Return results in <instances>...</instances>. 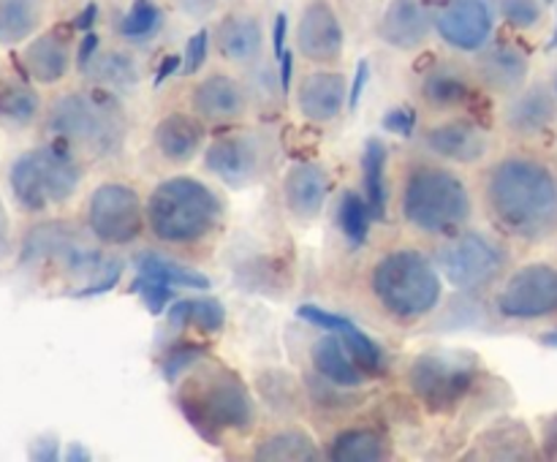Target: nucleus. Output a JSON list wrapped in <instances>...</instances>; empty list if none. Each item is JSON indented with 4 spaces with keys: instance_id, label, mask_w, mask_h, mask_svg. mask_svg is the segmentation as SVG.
<instances>
[{
    "instance_id": "24",
    "label": "nucleus",
    "mask_w": 557,
    "mask_h": 462,
    "mask_svg": "<svg viewBox=\"0 0 557 462\" xmlns=\"http://www.w3.org/2000/svg\"><path fill=\"white\" fill-rule=\"evenodd\" d=\"M152 139H156L158 152L166 161L188 163L205 145V128L199 125V120L188 117V114H166L156 125Z\"/></svg>"
},
{
    "instance_id": "6",
    "label": "nucleus",
    "mask_w": 557,
    "mask_h": 462,
    "mask_svg": "<svg viewBox=\"0 0 557 462\" xmlns=\"http://www.w3.org/2000/svg\"><path fill=\"white\" fill-rule=\"evenodd\" d=\"M471 215V196L455 172L417 166L403 188V217L424 234H455Z\"/></svg>"
},
{
    "instance_id": "40",
    "label": "nucleus",
    "mask_w": 557,
    "mask_h": 462,
    "mask_svg": "<svg viewBox=\"0 0 557 462\" xmlns=\"http://www.w3.org/2000/svg\"><path fill=\"white\" fill-rule=\"evenodd\" d=\"M500 14L509 25L520 27V30H531L542 20V5H539V0H504Z\"/></svg>"
},
{
    "instance_id": "21",
    "label": "nucleus",
    "mask_w": 557,
    "mask_h": 462,
    "mask_svg": "<svg viewBox=\"0 0 557 462\" xmlns=\"http://www.w3.org/2000/svg\"><path fill=\"white\" fill-rule=\"evenodd\" d=\"M299 112L310 123H330L346 107V76L313 74L299 87Z\"/></svg>"
},
{
    "instance_id": "11",
    "label": "nucleus",
    "mask_w": 557,
    "mask_h": 462,
    "mask_svg": "<svg viewBox=\"0 0 557 462\" xmlns=\"http://www.w3.org/2000/svg\"><path fill=\"white\" fill-rule=\"evenodd\" d=\"M145 207L131 185L103 183L87 201V232L103 245L134 242L145 226Z\"/></svg>"
},
{
    "instance_id": "18",
    "label": "nucleus",
    "mask_w": 557,
    "mask_h": 462,
    "mask_svg": "<svg viewBox=\"0 0 557 462\" xmlns=\"http://www.w3.org/2000/svg\"><path fill=\"white\" fill-rule=\"evenodd\" d=\"M424 145L430 152L455 163H476L487 155L490 141L479 125L466 120H451V123L435 125L424 134Z\"/></svg>"
},
{
    "instance_id": "12",
    "label": "nucleus",
    "mask_w": 557,
    "mask_h": 462,
    "mask_svg": "<svg viewBox=\"0 0 557 462\" xmlns=\"http://www.w3.org/2000/svg\"><path fill=\"white\" fill-rule=\"evenodd\" d=\"M438 264L449 283L462 291L490 286L504 270V253L482 234H462L438 253Z\"/></svg>"
},
{
    "instance_id": "44",
    "label": "nucleus",
    "mask_w": 557,
    "mask_h": 462,
    "mask_svg": "<svg viewBox=\"0 0 557 462\" xmlns=\"http://www.w3.org/2000/svg\"><path fill=\"white\" fill-rule=\"evenodd\" d=\"M120 275H123V264H109V270H103L101 275H96V280L90 286H82L76 288L74 297L76 299H85V297H101V294L112 291L114 286L120 283Z\"/></svg>"
},
{
    "instance_id": "4",
    "label": "nucleus",
    "mask_w": 557,
    "mask_h": 462,
    "mask_svg": "<svg viewBox=\"0 0 557 462\" xmlns=\"http://www.w3.org/2000/svg\"><path fill=\"white\" fill-rule=\"evenodd\" d=\"M145 215L152 237L169 245H190L215 232L223 204L201 179L169 177L150 193Z\"/></svg>"
},
{
    "instance_id": "46",
    "label": "nucleus",
    "mask_w": 557,
    "mask_h": 462,
    "mask_svg": "<svg viewBox=\"0 0 557 462\" xmlns=\"http://www.w3.org/2000/svg\"><path fill=\"white\" fill-rule=\"evenodd\" d=\"M368 79H370V63L368 60H359L357 63V74H354V82H351V90H348V109H357L359 101H362V92L364 87H368Z\"/></svg>"
},
{
    "instance_id": "36",
    "label": "nucleus",
    "mask_w": 557,
    "mask_h": 462,
    "mask_svg": "<svg viewBox=\"0 0 557 462\" xmlns=\"http://www.w3.org/2000/svg\"><path fill=\"white\" fill-rule=\"evenodd\" d=\"M161 9L152 0H134L128 14L120 22V36H125L128 41H145L161 27Z\"/></svg>"
},
{
    "instance_id": "29",
    "label": "nucleus",
    "mask_w": 557,
    "mask_h": 462,
    "mask_svg": "<svg viewBox=\"0 0 557 462\" xmlns=\"http://www.w3.org/2000/svg\"><path fill=\"white\" fill-rule=\"evenodd\" d=\"M136 272H139L141 277H150V280L169 283V286L194 288V291H210V277L190 270V266L180 264V261H172L169 255L156 253V250H145V253L136 259Z\"/></svg>"
},
{
    "instance_id": "52",
    "label": "nucleus",
    "mask_w": 557,
    "mask_h": 462,
    "mask_svg": "<svg viewBox=\"0 0 557 462\" xmlns=\"http://www.w3.org/2000/svg\"><path fill=\"white\" fill-rule=\"evenodd\" d=\"M277 65H281V87L283 92H288L292 90V76H294V54L286 49V52L277 58Z\"/></svg>"
},
{
    "instance_id": "30",
    "label": "nucleus",
    "mask_w": 557,
    "mask_h": 462,
    "mask_svg": "<svg viewBox=\"0 0 557 462\" xmlns=\"http://www.w3.org/2000/svg\"><path fill=\"white\" fill-rule=\"evenodd\" d=\"M315 457H319V446L302 429H283V433H275L264 444L256 446V460L308 462Z\"/></svg>"
},
{
    "instance_id": "35",
    "label": "nucleus",
    "mask_w": 557,
    "mask_h": 462,
    "mask_svg": "<svg viewBox=\"0 0 557 462\" xmlns=\"http://www.w3.org/2000/svg\"><path fill=\"white\" fill-rule=\"evenodd\" d=\"M370 204L357 193V190H346L341 196V207H337V221H341V232L346 234L348 242L354 248H362L368 242L370 234Z\"/></svg>"
},
{
    "instance_id": "34",
    "label": "nucleus",
    "mask_w": 557,
    "mask_h": 462,
    "mask_svg": "<svg viewBox=\"0 0 557 462\" xmlns=\"http://www.w3.org/2000/svg\"><path fill=\"white\" fill-rule=\"evenodd\" d=\"M196 324L205 332H221L226 324V310L215 297L205 299H177L169 308V324Z\"/></svg>"
},
{
    "instance_id": "38",
    "label": "nucleus",
    "mask_w": 557,
    "mask_h": 462,
    "mask_svg": "<svg viewBox=\"0 0 557 462\" xmlns=\"http://www.w3.org/2000/svg\"><path fill=\"white\" fill-rule=\"evenodd\" d=\"M341 337L343 342H346L348 353L354 357V362L362 364L368 373H381V367H384V353H381V348L375 346V342L370 340L359 326H354V329L348 332H341Z\"/></svg>"
},
{
    "instance_id": "37",
    "label": "nucleus",
    "mask_w": 557,
    "mask_h": 462,
    "mask_svg": "<svg viewBox=\"0 0 557 462\" xmlns=\"http://www.w3.org/2000/svg\"><path fill=\"white\" fill-rule=\"evenodd\" d=\"M85 71H90L92 79L103 82V85H136V82H139V68H136V63L120 52H107L103 58H98L96 63L87 65Z\"/></svg>"
},
{
    "instance_id": "26",
    "label": "nucleus",
    "mask_w": 557,
    "mask_h": 462,
    "mask_svg": "<svg viewBox=\"0 0 557 462\" xmlns=\"http://www.w3.org/2000/svg\"><path fill=\"white\" fill-rule=\"evenodd\" d=\"M310 359H313L315 373L330 380V384L346 386V389L362 386V370L357 367V362H354V357L348 353L346 342H343L337 332H330L321 340H315Z\"/></svg>"
},
{
    "instance_id": "27",
    "label": "nucleus",
    "mask_w": 557,
    "mask_h": 462,
    "mask_svg": "<svg viewBox=\"0 0 557 462\" xmlns=\"http://www.w3.org/2000/svg\"><path fill=\"white\" fill-rule=\"evenodd\" d=\"M528 71V54L522 49L511 47V43H500V47L490 49L482 58V76L493 90L515 92L525 85Z\"/></svg>"
},
{
    "instance_id": "53",
    "label": "nucleus",
    "mask_w": 557,
    "mask_h": 462,
    "mask_svg": "<svg viewBox=\"0 0 557 462\" xmlns=\"http://www.w3.org/2000/svg\"><path fill=\"white\" fill-rule=\"evenodd\" d=\"M218 0H180V5H183L185 14L190 16H207L212 9H215Z\"/></svg>"
},
{
    "instance_id": "13",
    "label": "nucleus",
    "mask_w": 557,
    "mask_h": 462,
    "mask_svg": "<svg viewBox=\"0 0 557 462\" xmlns=\"http://www.w3.org/2000/svg\"><path fill=\"white\" fill-rule=\"evenodd\" d=\"M41 87L22 71L16 58L11 65L0 68V130L5 134H22L36 125H41L44 117Z\"/></svg>"
},
{
    "instance_id": "33",
    "label": "nucleus",
    "mask_w": 557,
    "mask_h": 462,
    "mask_svg": "<svg viewBox=\"0 0 557 462\" xmlns=\"http://www.w3.org/2000/svg\"><path fill=\"white\" fill-rule=\"evenodd\" d=\"M422 96L430 107L451 109L468 101V96H471V85H468V79L460 74V71L438 68L424 79Z\"/></svg>"
},
{
    "instance_id": "15",
    "label": "nucleus",
    "mask_w": 557,
    "mask_h": 462,
    "mask_svg": "<svg viewBox=\"0 0 557 462\" xmlns=\"http://www.w3.org/2000/svg\"><path fill=\"white\" fill-rule=\"evenodd\" d=\"M435 27L449 47L476 52L493 36V11L484 0H451L435 16Z\"/></svg>"
},
{
    "instance_id": "28",
    "label": "nucleus",
    "mask_w": 557,
    "mask_h": 462,
    "mask_svg": "<svg viewBox=\"0 0 557 462\" xmlns=\"http://www.w3.org/2000/svg\"><path fill=\"white\" fill-rule=\"evenodd\" d=\"M218 49L232 63H250L261 54V25L248 14H232L218 27Z\"/></svg>"
},
{
    "instance_id": "41",
    "label": "nucleus",
    "mask_w": 557,
    "mask_h": 462,
    "mask_svg": "<svg viewBox=\"0 0 557 462\" xmlns=\"http://www.w3.org/2000/svg\"><path fill=\"white\" fill-rule=\"evenodd\" d=\"M297 315H299V319L308 321V324L321 326V329H326V332H337V335L357 326L351 319H346V315H337V313H330V310H321L319 304H302V308L297 310Z\"/></svg>"
},
{
    "instance_id": "14",
    "label": "nucleus",
    "mask_w": 557,
    "mask_h": 462,
    "mask_svg": "<svg viewBox=\"0 0 557 462\" xmlns=\"http://www.w3.org/2000/svg\"><path fill=\"white\" fill-rule=\"evenodd\" d=\"M16 63L38 87H54L69 76L74 65L69 38L60 30H41L16 49Z\"/></svg>"
},
{
    "instance_id": "1",
    "label": "nucleus",
    "mask_w": 557,
    "mask_h": 462,
    "mask_svg": "<svg viewBox=\"0 0 557 462\" xmlns=\"http://www.w3.org/2000/svg\"><path fill=\"white\" fill-rule=\"evenodd\" d=\"M487 207L504 234L542 242L557 234V168L539 155H511L487 177Z\"/></svg>"
},
{
    "instance_id": "48",
    "label": "nucleus",
    "mask_w": 557,
    "mask_h": 462,
    "mask_svg": "<svg viewBox=\"0 0 557 462\" xmlns=\"http://www.w3.org/2000/svg\"><path fill=\"white\" fill-rule=\"evenodd\" d=\"M96 49H98V36L92 30H87L85 38H82V43H79V52H76V65H79L82 71L92 63V54H96Z\"/></svg>"
},
{
    "instance_id": "22",
    "label": "nucleus",
    "mask_w": 557,
    "mask_h": 462,
    "mask_svg": "<svg viewBox=\"0 0 557 462\" xmlns=\"http://www.w3.org/2000/svg\"><path fill=\"white\" fill-rule=\"evenodd\" d=\"M557 120V98L549 87H528L511 101L506 112V125L520 136L544 134Z\"/></svg>"
},
{
    "instance_id": "47",
    "label": "nucleus",
    "mask_w": 557,
    "mask_h": 462,
    "mask_svg": "<svg viewBox=\"0 0 557 462\" xmlns=\"http://www.w3.org/2000/svg\"><path fill=\"white\" fill-rule=\"evenodd\" d=\"M14 253V234H11V217L5 210V201L0 196V261Z\"/></svg>"
},
{
    "instance_id": "23",
    "label": "nucleus",
    "mask_w": 557,
    "mask_h": 462,
    "mask_svg": "<svg viewBox=\"0 0 557 462\" xmlns=\"http://www.w3.org/2000/svg\"><path fill=\"white\" fill-rule=\"evenodd\" d=\"M330 193V177L319 163H297L286 177L288 210L297 217H315Z\"/></svg>"
},
{
    "instance_id": "45",
    "label": "nucleus",
    "mask_w": 557,
    "mask_h": 462,
    "mask_svg": "<svg viewBox=\"0 0 557 462\" xmlns=\"http://www.w3.org/2000/svg\"><path fill=\"white\" fill-rule=\"evenodd\" d=\"M201 357V351H196V348H183V351H172L166 357V362H163V378L169 380V384H174L177 380V375L183 373V370L194 367L196 359Z\"/></svg>"
},
{
    "instance_id": "54",
    "label": "nucleus",
    "mask_w": 557,
    "mask_h": 462,
    "mask_svg": "<svg viewBox=\"0 0 557 462\" xmlns=\"http://www.w3.org/2000/svg\"><path fill=\"white\" fill-rule=\"evenodd\" d=\"M98 20V5L96 3H87L85 9L79 11V14H76V20H74V27L76 30H82V33H87L92 27V22Z\"/></svg>"
},
{
    "instance_id": "57",
    "label": "nucleus",
    "mask_w": 557,
    "mask_h": 462,
    "mask_svg": "<svg viewBox=\"0 0 557 462\" xmlns=\"http://www.w3.org/2000/svg\"><path fill=\"white\" fill-rule=\"evenodd\" d=\"M544 3H555V0H544Z\"/></svg>"
},
{
    "instance_id": "49",
    "label": "nucleus",
    "mask_w": 557,
    "mask_h": 462,
    "mask_svg": "<svg viewBox=\"0 0 557 462\" xmlns=\"http://www.w3.org/2000/svg\"><path fill=\"white\" fill-rule=\"evenodd\" d=\"M542 451L549 460H557V413L547 419L544 424V438H542Z\"/></svg>"
},
{
    "instance_id": "10",
    "label": "nucleus",
    "mask_w": 557,
    "mask_h": 462,
    "mask_svg": "<svg viewBox=\"0 0 557 462\" xmlns=\"http://www.w3.org/2000/svg\"><path fill=\"white\" fill-rule=\"evenodd\" d=\"M495 308L509 321H555L557 319V264L531 261L506 277Z\"/></svg>"
},
{
    "instance_id": "9",
    "label": "nucleus",
    "mask_w": 557,
    "mask_h": 462,
    "mask_svg": "<svg viewBox=\"0 0 557 462\" xmlns=\"http://www.w3.org/2000/svg\"><path fill=\"white\" fill-rule=\"evenodd\" d=\"M479 359L468 351H428L408 370V384L430 411H449L476 384Z\"/></svg>"
},
{
    "instance_id": "5",
    "label": "nucleus",
    "mask_w": 557,
    "mask_h": 462,
    "mask_svg": "<svg viewBox=\"0 0 557 462\" xmlns=\"http://www.w3.org/2000/svg\"><path fill=\"white\" fill-rule=\"evenodd\" d=\"M373 294L381 308L397 321H419L441 302V277L422 253L392 250L375 264Z\"/></svg>"
},
{
    "instance_id": "17",
    "label": "nucleus",
    "mask_w": 557,
    "mask_h": 462,
    "mask_svg": "<svg viewBox=\"0 0 557 462\" xmlns=\"http://www.w3.org/2000/svg\"><path fill=\"white\" fill-rule=\"evenodd\" d=\"M190 101H194L196 114L210 123H234L248 109L245 90L226 74H210L201 79L190 92Z\"/></svg>"
},
{
    "instance_id": "3",
    "label": "nucleus",
    "mask_w": 557,
    "mask_h": 462,
    "mask_svg": "<svg viewBox=\"0 0 557 462\" xmlns=\"http://www.w3.org/2000/svg\"><path fill=\"white\" fill-rule=\"evenodd\" d=\"M41 136L71 152H112L123 141V112L112 98L96 92L69 90L47 103L41 117Z\"/></svg>"
},
{
    "instance_id": "2",
    "label": "nucleus",
    "mask_w": 557,
    "mask_h": 462,
    "mask_svg": "<svg viewBox=\"0 0 557 462\" xmlns=\"http://www.w3.org/2000/svg\"><path fill=\"white\" fill-rule=\"evenodd\" d=\"M85 166L69 147L44 139L41 145L22 150L5 168L11 201L30 217L47 215L49 210L69 204L79 190Z\"/></svg>"
},
{
    "instance_id": "8",
    "label": "nucleus",
    "mask_w": 557,
    "mask_h": 462,
    "mask_svg": "<svg viewBox=\"0 0 557 462\" xmlns=\"http://www.w3.org/2000/svg\"><path fill=\"white\" fill-rule=\"evenodd\" d=\"M16 266L25 272H41L47 266L69 275L96 277L103 266V255L85 242L79 228L60 217H38L20 234L14 248Z\"/></svg>"
},
{
    "instance_id": "50",
    "label": "nucleus",
    "mask_w": 557,
    "mask_h": 462,
    "mask_svg": "<svg viewBox=\"0 0 557 462\" xmlns=\"http://www.w3.org/2000/svg\"><path fill=\"white\" fill-rule=\"evenodd\" d=\"M286 33H288V16L277 14L275 27H272V49H275V58H281L286 52Z\"/></svg>"
},
{
    "instance_id": "42",
    "label": "nucleus",
    "mask_w": 557,
    "mask_h": 462,
    "mask_svg": "<svg viewBox=\"0 0 557 462\" xmlns=\"http://www.w3.org/2000/svg\"><path fill=\"white\" fill-rule=\"evenodd\" d=\"M207 49H210V30H207V27H201V30L194 33V36L188 38V43H185L183 74L194 76L196 71H199L201 65H205Z\"/></svg>"
},
{
    "instance_id": "31",
    "label": "nucleus",
    "mask_w": 557,
    "mask_h": 462,
    "mask_svg": "<svg viewBox=\"0 0 557 462\" xmlns=\"http://www.w3.org/2000/svg\"><path fill=\"white\" fill-rule=\"evenodd\" d=\"M386 440L373 429H346L332 444L335 462H379L386 457Z\"/></svg>"
},
{
    "instance_id": "51",
    "label": "nucleus",
    "mask_w": 557,
    "mask_h": 462,
    "mask_svg": "<svg viewBox=\"0 0 557 462\" xmlns=\"http://www.w3.org/2000/svg\"><path fill=\"white\" fill-rule=\"evenodd\" d=\"M180 65H183V54H166V58L161 60V68H158L156 74V87H161L169 76L177 74Z\"/></svg>"
},
{
    "instance_id": "39",
    "label": "nucleus",
    "mask_w": 557,
    "mask_h": 462,
    "mask_svg": "<svg viewBox=\"0 0 557 462\" xmlns=\"http://www.w3.org/2000/svg\"><path fill=\"white\" fill-rule=\"evenodd\" d=\"M131 291L141 294V302H145V308L150 310L152 315H161L163 308H166L174 297V286H169V283H161V280H150V277H141V275H136Z\"/></svg>"
},
{
    "instance_id": "20",
    "label": "nucleus",
    "mask_w": 557,
    "mask_h": 462,
    "mask_svg": "<svg viewBox=\"0 0 557 462\" xmlns=\"http://www.w3.org/2000/svg\"><path fill=\"white\" fill-rule=\"evenodd\" d=\"M430 14L422 0H392L381 16V38L397 49H413L428 38Z\"/></svg>"
},
{
    "instance_id": "56",
    "label": "nucleus",
    "mask_w": 557,
    "mask_h": 462,
    "mask_svg": "<svg viewBox=\"0 0 557 462\" xmlns=\"http://www.w3.org/2000/svg\"><path fill=\"white\" fill-rule=\"evenodd\" d=\"M553 47H557V30H555V36H553Z\"/></svg>"
},
{
    "instance_id": "25",
    "label": "nucleus",
    "mask_w": 557,
    "mask_h": 462,
    "mask_svg": "<svg viewBox=\"0 0 557 462\" xmlns=\"http://www.w3.org/2000/svg\"><path fill=\"white\" fill-rule=\"evenodd\" d=\"M47 0H0V49H20L41 33Z\"/></svg>"
},
{
    "instance_id": "16",
    "label": "nucleus",
    "mask_w": 557,
    "mask_h": 462,
    "mask_svg": "<svg viewBox=\"0 0 557 462\" xmlns=\"http://www.w3.org/2000/svg\"><path fill=\"white\" fill-rule=\"evenodd\" d=\"M299 49L305 58L315 60V63L341 58L343 27L332 5L324 0H315L305 9L302 20H299Z\"/></svg>"
},
{
    "instance_id": "43",
    "label": "nucleus",
    "mask_w": 557,
    "mask_h": 462,
    "mask_svg": "<svg viewBox=\"0 0 557 462\" xmlns=\"http://www.w3.org/2000/svg\"><path fill=\"white\" fill-rule=\"evenodd\" d=\"M384 128L389 130V134L403 136V139H411L413 128H417V109L395 107L392 112L384 114Z\"/></svg>"
},
{
    "instance_id": "55",
    "label": "nucleus",
    "mask_w": 557,
    "mask_h": 462,
    "mask_svg": "<svg viewBox=\"0 0 557 462\" xmlns=\"http://www.w3.org/2000/svg\"><path fill=\"white\" fill-rule=\"evenodd\" d=\"M87 451H82V446H74V451H71V460H87Z\"/></svg>"
},
{
    "instance_id": "19",
    "label": "nucleus",
    "mask_w": 557,
    "mask_h": 462,
    "mask_svg": "<svg viewBox=\"0 0 557 462\" xmlns=\"http://www.w3.org/2000/svg\"><path fill=\"white\" fill-rule=\"evenodd\" d=\"M207 168L228 183L232 188H243L259 174V152L248 139H218L212 141L205 155Z\"/></svg>"
},
{
    "instance_id": "32",
    "label": "nucleus",
    "mask_w": 557,
    "mask_h": 462,
    "mask_svg": "<svg viewBox=\"0 0 557 462\" xmlns=\"http://www.w3.org/2000/svg\"><path fill=\"white\" fill-rule=\"evenodd\" d=\"M386 161H389V152L381 145L379 139H370L364 145V158H362V177H364V190H368V204L370 212L375 217L386 215Z\"/></svg>"
},
{
    "instance_id": "7",
    "label": "nucleus",
    "mask_w": 557,
    "mask_h": 462,
    "mask_svg": "<svg viewBox=\"0 0 557 462\" xmlns=\"http://www.w3.org/2000/svg\"><path fill=\"white\" fill-rule=\"evenodd\" d=\"M180 408L196 433L215 444L223 429H250L256 413L243 380L228 370H215L205 378L188 380L177 395Z\"/></svg>"
}]
</instances>
